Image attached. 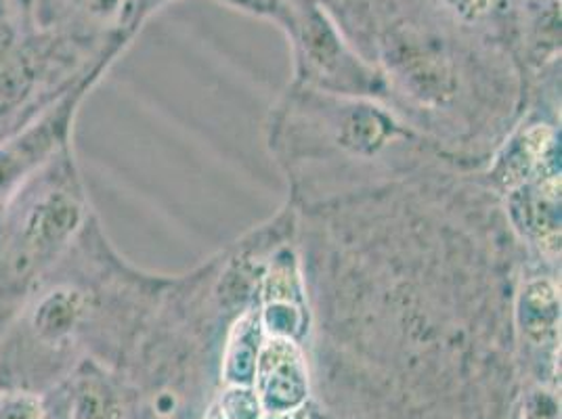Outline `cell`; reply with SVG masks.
<instances>
[{
    "instance_id": "1",
    "label": "cell",
    "mask_w": 562,
    "mask_h": 419,
    "mask_svg": "<svg viewBox=\"0 0 562 419\" xmlns=\"http://www.w3.org/2000/svg\"><path fill=\"white\" fill-rule=\"evenodd\" d=\"M271 145L288 174L324 162L326 172L357 177L361 183L416 168L420 151L432 143L418 135L395 112L375 105L368 97L336 93H290L278 107L271 126ZM308 166V168H311Z\"/></svg>"
},
{
    "instance_id": "2",
    "label": "cell",
    "mask_w": 562,
    "mask_h": 419,
    "mask_svg": "<svg viewBox=\"0 0 562 419\" xmlns=\"http://www.w3.org/2000/svg\"><path fill=\"white\" fill-rule=\"evenodd\" d=\"M82 93H68L15 137L0 143V202L22 191L68 145L71 117Z\"/></svg>"
},
{
    "instance_id": "3",
    "label": "cell",
    "mask_w": 562,
    "mask_h": 419,
    "mask_svg": "<svg viewBox=\"0 0 562 419\" xmlns=\"http://www.w3.org/2000/svg\"><path fill=\"white\" fill-rule=\"evenodd\" d=\"M85 220V202L70 183H43L18 214V246L30 260L53 257L70 244Z\"/></svg>"
},
{
    "instance_id": "4",
    "label": "cell",
    "mask_w": 562,
    "mask_h": 419,
    "mask_svg": "<svg viewBox=\"0 0 562 419\" xmlns=\"http://www.w3.org/2000/svg\"><path fill=\"white\" fill-rule=\"evenodd\" d=\"M255 382L258 403L269 416L301 409L308 393V380L299 342L276 336H271L269 342H262Z\"/></svg>"
},
{
    "instance_id": "5",
    "label": "cell",
    "mask_w": 562,
    "mask_h": 419,
    "mask_svg": "<svg viewBox=\"0 0 562 419\" xmlns=\"http://www.w3.org/2000/svg\"><path fill=\"white\" fill-rule=\"evenodd\" d=\"M306 298L303 275L290 248H280L262 283L260 324L276 338L299 340L305 333Z\"/></svg>"
},
{
    "instance_id": "6",
    "label": "cell",
    "mask_w": 562,
    "mask_h": 419,
    "mask_svg": "<svg viewBox=\"0 0 562 419\" xmlns=\"http://www.w3.org/2000/svg\"><path fill=\"white\" fill-rule=\"evenodd\" d=\"M89 310V298L82 290L57 285L45 292L27 313V327L45 344H61L70 340L82 326Z\"/></svg>"
},
{
    "instance_id": "7",
    "label": "cell",
    "mask_w": 562,
    "mask_h": 419,
    "mask_svg": "<svg viewBox=\"0 0 562 419\" xmlns=\"http://www.w3.org/2000/svg\"><path fill=\"white\" fill-rule=\"evenodd\" d=\"M262 347V324L255 306L239 313L225 349L223 375L232 386H250L255 382L258 352Z\"/></svg>"
},
{
    "instance_id": "8",
    "label": "cell",
    "mask_w": 562,
    "mask_h": 419,
    "mask_svg": "<svg viewBox=\"0 0 562 419\" xmlns=\"http://www.w3.org/2000/svg\"><path fill=\"white\" fill-rule=\"evenodd\" d=\"M221 411L227 419H260V403L255 390L248 386H232L221 398Z\"/></svg>"
},
{
    "instance_id": "9",
    "label": "cell",
    "mask_w": 562,
    "mask_h": 419,
    "mask_svg": "<svg viewBox=\"0 0 562 419\" xmlns=\"http://www.w3.org/2000/svg\"><path fill=\"white\" fill-rule=\"evenodd\" d=\"M0 419H43V409L34 396H4L0 400Z\"/></svg>"
},
{
    "instance_id": "10",
    "label": "cell",
    "mask_w": 562,
    "mask_h": 419,
    "mask_svg": "<svg viewBox=\"0 0 562 419\" xmlns=\"http://www.w3.org/2000/svg\"><path fill=\"white\" fill-rule=\"evenodd\" d=\"M267 419H306L303 407L301 409H294V411H288V414H278V416H269Z\"/></svg>"
},
{
    "instance_id": "11",
    "label": "cell",
    "mask_w": 562,
    "mask_h": 419,
    "mask_svg": "<svg viewBox=\"0 0 562 419\" xmlns=\"http://www.w3.org/2000/svg\"><path fill=\"white\" fill-rule=\"evenodd\" d=\"M204 419H227L223 416V411H221V407L216 405V407H212L211 411H209V416Z\"/></svg>"
}]
</instances>
